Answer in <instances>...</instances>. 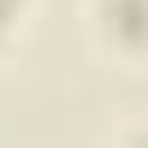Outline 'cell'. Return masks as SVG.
I'll list each match as a JSON object with an SVG mask.
<instances>
[{"label": "cell", "mask_w": 148, "mask_h": 148, "mask_svg": "<svg viewBox=\"0 0 148 148\" xmlns=\"http://www.w3.org/2000/svg\"><path fill=\"white\" fill-rule=\"evenodd\" d=\"M101 30L113 47L142 53L148 47V0H101Z\"/></svg>", "instance_id": "1"}, {"label": "cell", "mask_w": 148, "mask_h": 148, "mask_svg": "<svg viewBox=\"0 0 148 148\" xmlns=\"http://www.w3.org/2000/svg\"><path fill=\"white\" fill-rule=\"evenodd\" d=\"M18 12H24V0H0V36L18 24Z\"/></svg>", "instance_id": "2"}]
</instances>
